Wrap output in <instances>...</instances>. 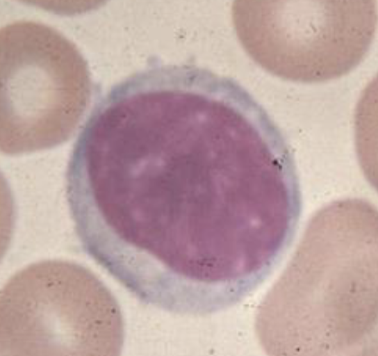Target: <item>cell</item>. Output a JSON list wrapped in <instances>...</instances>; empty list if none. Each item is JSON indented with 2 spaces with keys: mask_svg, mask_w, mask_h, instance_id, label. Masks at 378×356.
<instances>
[{
  "mask_svg": "<svg viewBox=\"0 0 378 356\" xmlns=\"http://www.w3.org/2000/svg\"><path fill=\"white\" fill-rule=\"evenodd\" d=\"M285 172L258 107L206 79L161 75L95 107L69 156L66 196L91 257L138 287L183 294L245 264Z\"/></svg>",
  "mask_w": 378,
  "mask_h": 356,
  "instance_id": "cell-1",
  "label": "cell"
},
{
  "mask_svg": "<svg viewBox=\"0 0 378 356\" xmlns=\"http://www.w3.org/2000/svg\"><path fill=\"white\" fill-rule=\"evenodd\" d=\"M377 209L357 198L313 216L258 310L256 334L268 354L377 353Z\"/></svg>",
  "mask_w": 378,
  "mask_h": 356,
  "instance_id": "cell-2",
  "label": "cell"
},
{
  "mask_svg": "<svg viewBox=\"0 0 378 356\" xmlns=\"http://www.w3.org/2000/svg\"><path fill=\"white\" fill-rule=\"evenodd\" d=\"M123 339L116 299L78 264H32L1 291V356L117 355Z\"/></svg>",
  "mask_w": 378,
  "mask_h": 356,
  "instance_id": "cell-3",
  "label": "cell"
},
{
  "mask_svg": "<svg viewBox=\"0 0 378 356\" xmlns=\"http://www.w3.org/2000/svg\"><path fill=\"white\" fill-rule=\"evenodd\" d=\"M0 47L1 152L29 154L67 141L92 92L78 47L57 29L32 20L2 27Z\"/></svg>",
  "mask_w": 378,
  "mask_h": 356,
  "instance_id": "cell-4",
  "label": "cell"
},
{
  "mask_svg": "<svg viewBox=\"0 0 378 356\" xmlns=\"http://www.w3.org/2000/svg\"><path fill=\"white\" fill-rule=\"evenodd\" d=\"M232 19L243 47L285 80L320 83L354 70L370 50L375 0L236 1Z\"/></svg>",
  "mask_w": 378,
  "mask_h": 356,
  "instance_id": "cell-5",
  "label": "cell"
}]
</instances>
